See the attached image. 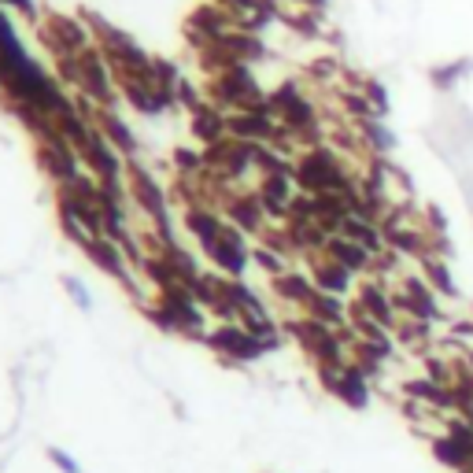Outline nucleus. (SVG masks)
I'll list each match as a JSON object with an SVG mask.
<instances>
[{
	"label": "nucleus",
	"mask_w": 473,
	"mask_h": 473,
	"mask_svg": "<svg viewBox=\"0 0 473 473\" xmlns=\"http://www.w3.org/2000/svg\"><path fill=\"white\" fill-rule=\"evenodd\" d=\"M355 303L370 314L373 322H381L385 329L396 333V326H399V311H396V303H392V289H385V281L366 277L363 285H359V293H355Z\"/></svg>",
	"instance_id": "11"
},
{
	"label": "nucleus",
	"mask_w": 473,
	"mask_h": 473,
	"mask_svg": "<svg viewBox=\"0 0 473 473\" xmlns=\"http://www.w3.org/2000/svg\"><path fill=\"white\" fill-rule=\"evenodd\" d=\"M215 4H226V0H215Z\"/></svg>",
	"instance_id": "36"
},
{
	"label": "nucleus",
	"mask_w": 473,
	"mask_h": 473,
	"mask_svg": "<svg viewBox=\"0 0 473 473\" xmlns=\"http://www.w3.org/2000/svg\"><path fill=\"white\" fill-rule=\"evenodd\" d=\"M340 104L344 108H348V115L355 118V122H370V118H377V111H373V104L366 101V92H344V97H340Z\"/></svg>",
	"instance_id": "30"
},
{
	"label": "nucleus",
	"mask_w": 473,
	"mask_h": 473,
	"mask_svg": "<svg viewBox=\"0 0 473 473\" xmlns=\"http://www.w3.org/2000/svg\"><path fill=\"white\" fill-rule=\"evenodd\" d=\"M85 248V256L97 263L108 277H115V281H122L126 285V293H130L134 300H141V285H137V277L130 274V256L115 244V241H108V237H92L89 244H82Z\"/></svg>",
	"instance_id": "10"
},
{
	"label": "nucleus",
	"mask_w": 473,
	"mask_h": 473,
	"mask_svg": "<svg viewBox=\"0 0 473 473\" xmlns=\"http://www.w3.org/2000/svg\"><path fill=\"white\" fill-rule=\"evenodd\" d=\"M130 178V200H137V207L148 215V223L155 226V237L163 244H174V226H171V200L163 197V188L155 185V178L148 171H141L137 163H130L126 171Z\"/></svg>",
	"instance_id": "3"
},
{
	"label": "nucleus",
	"mask_w": 473,
	"mask_h": 473,
	"mask_svg": "<svg viewBox=\"0 0 473 473\" xmlns=\"http://www.w3.org/2000/svg\"><path fill=\"white\" fill-rule=\"evenodd\" d=\"M226 300L233 303V311H237V319H244V314H263L267 311V303H263V296L251 289V285H244L241 277H226Z\"/></svg>",
	"instance_id": "24"
},
{
	"label": "nucleus",
	"mask_w": 473,
	"mask_h": 473,
	"mask_svg": "<svg viewBox=\"0 0 473 473\" xmlns=\"http://www.w3.org/2000/svg\"><path fill=\"white\" fill-rule=\"evenodd\" d=\"M337 71H340V63H337L333 56H322V59H314V63H311V74H314V78H322V82L333 78Z\"/></svg>",
	"instance_id": "33"
},
{
	"label": "nucleus",
	"mask_w": 473,
	"mask_h": 473,
	"mask_svg": "<svg viewBox=\"0 0 473 473\" xmlns=\"http://www.w3.org/2000/svg\"><path fill=\"white\" fill-rule=\"evenodd\" d=\"M303 314H311V319H319V322H326L333 329H348L352 326V307L344 303V296H333V293H322V289L307 300Z\"/></svg>",
	"instance_id": "18"
},
{
	"label": "nucleus",
	"mask_w": 473,
	"mask_h": 473,
	"mask_svg": "<svg viewBox=\"0 0 473 473\" xmlns=\"http://www.w3.org/2000/svg\"><path fill=\"white\" fill-rule=\"evenodd\" d=\"M319 381H322V389L333 399H340L344 407H352V411H366V407H370V377L355 363H348V366H319Z\"/></svg>",
	"instance_id": "7"
},
{
	"label": "nucleus",
	"mask_w": 473,
	"mask_h": 473,
	"mask_svg": "<svg viewBox=\"0 0 473 473\" xmlns=\"http://www.w3.org/2000/svg\"><path fill=\"white\" fill-rule=\"evenodd\" d=\"M211 97L223 111H248V108L263 104L267 92L259 89L256 74L248 71V63H233V67L211 78Z\"/></svg>",
	"instance_id": "2"
},
{
	"label": "nucleus",
	"mask_w": 473,
	"mask_h": 473,
	"mask_svg": "<svg viewBox=\"0 0 473 473\" xmlns=\"http://www.w3.org/2000/svg\"><path fill=\"white\" fill-rule=\"evenodd\" d=\"M293 178L289 174H263V185H259V200H263V211L267 218H289V207H293Z\"/></svg>",
	"instance_id": "16"
},
{
	"label": "nucleus",
	"mask_w": 473,
	"mask_h": 473,
	"mask_svg": "<svg viewBox=\"0 0 473 473\" xmlns=\"http://www.w3.org/2000/svg\"><path fill=\"white\" fill-rule=\"evenodd\" d=\"M293 4H296V8H311V12H322L329 0H293Z\"/></svg>",
	"instance_id": "35"
},
{
	"label": "nucleus",
	"mask_w": 473,
	"mask_h": 473,
	"mask_svg": "<svg viewBox=\"0 0 473 473\" xmlns=\"http://www.w3.org/2000/svg\"><path fill=\"white\" fill-rule=\"evenodd\" d=\"M41 41L48 45L52 56H78L82 48L92 45V34L85 22H78L71 15H48L41 22Z\"/></svg>",
	"instance_id": "9"
},
{
	"label": "nucleus",
	"mask_w": 473,
	"mask_h": 473,
	"mask_svg": "<svg viewBox=\"0 0 473 473\" xmlns=\"http://www.w3.org/2000/svg\"><path fill=\"white\" fill-rule=\"evenodd\" d=\"M78 152V160H82V167H89L92 171V178H97L101 185H122V178H126V171H130V163L122 160V152L101 134V126H92L89 130V137L74 148Z\"/></svg>",
	"instance_id": "5"
},
{
	"label": "nucleus",
	"mask_w": 473,
	"mask_h": 473,
	"mask_svg": "<svg viewBox=\"0 0 473 473\" xmlns=\"http://www.w3.org/2000/svg\"><path fill=\"white\" fill-rule=\"evenodd\" d=\"M204 344L215 352V355H223L230 366H241V363H256L267 355V344L256 337V333H248L241 322H223V326H215L207 329Z\"/></svg>",
	"instance_id": "6"
},
{
	"label": "nucleus",
	"mask_w": 473,
	"mask_h": 473,
	"mask_svg": "<svg viewBox=\"0 0 473 473\" xmlns=\"http://www.w3.org/2000/svg\"><path fill=\"white\" fill-rule=\"evenodd\" d=\"M307 259H311V281H314V289L333 293V296H348L352 293V285H355V274L352 270H344L329 256H307Z\"/></svg>",
	"instance_id": "14"
},
{
	"label": "nucleus",
	"mask_w": 473,
	"mask_h": 473,
	"mask_svg": "<svg viewBox=\"0 0 473 473\" xmlns=\"http://www.w3.org/2000/svg\"><path fill=\"white\" fill-rule=\"evenodd\" d=\"M403 392L407 399H418L425 403L429 411H440V415H455V399H451V389L433 381V377H411V381H403Z\"/></svg>",
	"instance_id": "17"
},
{
	"label": "nucleus",
	"mask_w": 473,
	"mask_h": 473,
	"mask_svg": "<svg viewBox=\"0 0 473 473\" xmlns=\"http://www.w3.org/2000/svg\"><path fill=\"white\" fill-rule=\"evenodd\" d=\"M223 211H226V223H233L241 233H263L267 230V211L259 193H241V197H223Z\"/></svg>",
	"instance_id": "12"
},
{
	"label": "nucleus",
	"mask_w": 473,
	"mask_h": 473,
	"mask_svg": "<svg viewBox=\"0 0 473 473\" xmlns=\"http://www.w3.org/2000/svg\"><path fill=\"white\" fill-rule=\"evenodd\" d=\"M314 293H319V289H314L311 274H303V270H285L281 277H274V296L281 303H293L296 311H303Z\"/></svg>",
	"instance_id": "19"
},
{
	"label": "nucleus",
	"mask_w": 473,
	"mask_h": 473,
	"mask_svg": "<svg viewBox=\"0 0 473 473\" xmlns=\"http://www.w3.org/2000/svg\"><path fill=\"white\" fill-rule=\"evenodd\" d=\"M0 8H15V12L30 15V19L38 15V8H34V0H0Z\"/></svg>",
	"instance_id": "34"
},
{
	"label": "nucleus",
	"mask_w": 473,
	"mask_h": 473,
	"mask_svg": "<svg viewBox=\"0 0 473 473\" xmlns=\"http://www.w3.org/2000/svg\"><path fill=\"white\" fill-rule=\"evenodd\" d=\"M340 237H348V241H359L363 248H370L373 256L377 251H385V233H381V223H370V218H359V215H348L340 223L337 230Z\"/></svg>",
	"instance_id": "21"
},
{
	"label": "nucleus",
	"mask_w": 473,
	"mask_h": 473,
	"mask_svg": "<svg viewBox=\"0 0 473 473\" xmlns=\"http://www.w3.org/2000/svg\"><path fill=\"white\" fill-rule=\"evenodd\" d=\"M226 118H230V115L218 108V104H197L193 111H188V130H193V137L207 148V145H215V141L230 137Z\"/></svg>",
	"instance_id": "13"
},
{
	"label": "nucleus",
	"mask_w": 473,
	"mask_h": 473,
	"mask_svg": "<svg viewBox=\"0 0 473 473\" xmlns=\"http://www.w3.org/2000/svg\"><path fill=\"white\" fill-rule=\"evenodd\" d=\"M285 22L296 30L300 38H319L322 34V12H311V8H296L293 15H285Z\"/></svg>",
	"instance_id": "27"
},
{
	"label": "nucleus",
	"mask_w": 473,
	"mask_h": 473,
	"mask_svg": "<svg viewBox=\"0 0 473 473\" xmlns=\"http://www.w3.org/2000/svg\"><path fill=\"white\" fill-rule=\"evenodd\" d=\"M97 126H101V134L122 152V160H137V137H134V130L126 126L118 115H115V108H101V115H97Z\"/></svg>",
	"instance_id": "20"
},
{
	"label": "nucleus",
	"mask_w": 473,
	"mask_h": 473,
	"mask_svg": "<svg viewBox=\"0 0 473 473\" xmlns=\"http://www.w3.org/2000/svg\"><path fill=\"white\" fill-rule=\"evenodd\" d=\"M63 289H67V296L78 303V311H89L92 307V300H89V293H85V285L78 277H63Z\"/></svg>",
	"instance_id": "31"
},
{
	"label": "nucleus",
	"mask_w": 473,
	"mask_h": 473,
	"mask_svg": "<svg viewBox=\"0 0 473 473\" xmlns=\"http://www.w3.org/2000/svg\"><path fill=\"white\" fill-rule=\"evenodd\" d=\"M48 462H52L59 473H82V466H78L67 451H59V448H48Z\"/></svg>",
	"instance_id": "32"
},
{
	"label": "nucleus",
	"mask_w": 473,
	"mask_h": 473,
	"mask_svg": "<svg viewBox=\"0 0 473 473\" xmlns=\"http://www.w3.org/2000/svg\"><path fill=\"white\" fill-rule=\"evenodd\" d=\"M392 303H396V311L403 314V319H418V322H429V326L448 322L444 307H440V293L422 274H407L399 281V289H392Z\"/></svg>",
	"instance_id": "4"
},
{
	"label": "nucleus",
	"mask_w": 473,
	"mask_h": 473,
	"mask_svg": "<svg viewBox=\"0 0 473 473\" xmlns=\"http://www.w3.org/2000/svg\"><path fill=\"white\" fill-rule=\"evenodd\" d=\"M469 71H473V59H462V63H459V59H448L444 67H433L429 78H433L436 89H451V85L462 82V74H469Z\"/></svg>",
	"instance_id": "26"
},
{
	"label": "nucleus",
	"mask_w": 473,
	"mask_h": 473,
	"mask_svg": "<svg viewBox=\"0 0 473 473\" xmlns=\"http://www.w3.org/2000/svg\"><path fill=\"white\" fill-rule=\"evenodd\" d=\"M293 181L300 193H352L355 178L348 174V167H344V160L329 148V145H319V148H307L300 160H296V171H293Z\"/></svg>",
	"instance_id": "1"
},
{
	"label": "nucleus",
	"mask_w": 473,
	"mask_h": 473,
	"mask_svg": "<svg viewBox=\"0 0 473 473\" xmlns=\"http://www.w3.org/2000/svg\"><path fill=\"white\" fill-rule=\"evenodd\" d=\"M451 259H444V256H433V251H425V256L418 259V267H422V277L429 281V285L440 293V296H448V300H455L459 296V289H455V277H451V267H448Z\"/></svg>",
	"instance_id": "22"
},
{
	"label": "nucleus",
	"mask_w": 473,
	"mask_h": 473,
	"mask_svg": "<svg viewBox=\"0 0 473 473\" xmlns=\"http://www.w3.org/2000/svg\"><path fill=\"white\" fill-rule=\"evenodd\" d=\"M251 263H256L263 274H270V277H281L289 270V263H285V256L281 251H274V248H267V244H259V248H251Z\"/></svg>",
	"instance_id": "28"
},
{
	"label": "nucleus",
	"mask_w": 473,
	"mask_h": 473,
	"mask_svg": "<svg viewBox=\"0 0 473 473\" xmlns=\"http://www.w3.org/2000/svg\"><path fill=\"white\" fill-rule=\"evenodd\" d=\"M218 45H223V48L230 52V59H233V63H256V59H263V56H267L263 38L244 34V30H233V34H226Z\"/></svg>",
	"instance_id": "23"
},
{
	"label": "nucleus",
	"mask_w": 473,
	"mask_h": 473,
	"mask_svg": "<svg viewBox=\"0 0 473 473\" xmlns=\"http://www.w3.org/2000/svg\"><path fill=\"white\" fill-rule=\"evenodd\" d=\"M204 248V256L211 259V267L223 274V277H241L251 263V248H248V233H241L233 223L223 226V237H215Z\"/></svg>",
	"instance_id": "8"
},
{
	"label": "nucleus",
	"mask_w": 473,
	"mask_h": 473,
	"mask_svg": "<svg viewBox=\"0 0 473 473\" xmlns=\"http://www.w3.org/2000/svg\"><path fill=\"white\" fill-rule=\"evenodd\" d=\"M359 134H363V141H366V152L370 155H389L396 145H399V137L385 126V118H370V122H359Z\"/></svg>",
	"instance_id": "25"
},
{
	"label": "nucleus",
	"mask_w": 473,
	"mask_h": 473,
	"mask_svg": "<svg viewBox=\"0 0 473 473\" xmlns=\"http://www.w3.org/2000/svg\"><path fill=\"white\" fill-rule=\"evenodd\" d=\"M322 256H329V259L340 263L344 270H352L355 277H359V274H370V263H373V251H370V248H363L359 241L340 237V233H333V237L326 241V251H322Z\"/></svg>",
	"instance_id": "15"
},
{
	"label": "nucleus",
	"mask_w": 473,
	"mask_h": 473,
	"mask_svg": "<svg viewBox=\"0 0 473 473\" xmlns=\"http://www.w3.org/2000/svg\"><path fill=\"white\" fill-rule=\"evenodd\" d=\"M363 92H366V101L373 104L377 118H389V115H392V97H389V89L377 82V78H366V82H363Z\"/></svg>",
	"instance_id": "29"
}]
</instances>
